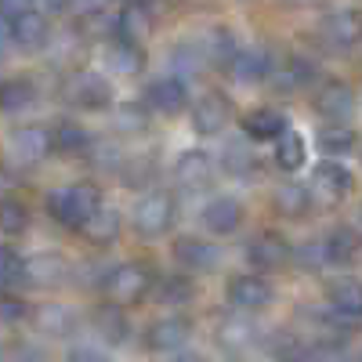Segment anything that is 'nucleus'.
<instances>
[{"label":"nucleus","mask_w":362,"mask_h":362,"mask_svg":"<svg viewBox=\"0 0 362 362\" xmlns=\"http://www.w3.org/2000/svg\"><path fill=\"white\" fill-rule=\"evenodd\" d=\"M351 192V170L337 160H322L312 170V199H319L322 206H334Z\"/></svg>","instance_id":"nucleus-4"},{"label":"nucleus","mask_w":362,"mask_h":362,"mask_svg":"<svg viewBox=\"0 0 362 362\" xmlns=\"http://www.w3.org/2000/svg\"><path fill=\"white\" fill-rule=\"evenodd\" d=\"M174 177L181 189L189 192H203L214 185V160H210L203 148H189V153H181L177 163H174Z\"/></svg>","instance_id":"nucleus-11"},{"label":"nucleus","mask_w":362,"mask_h":362,"mask_svg":"<svg viewBox=\"0 0 362 362\" xmlns=\"http://www.w3.org/2000/svg\"><path fill=\"white\" fill-rule=\"evenodd\" d=\"M232 362H239V358H232Z\"/></svg>","instance_id":"nucleus-54"},{"label":"nucleus","mask_w":362,"mask_h":362,"mask_svg":"<svg viewBox=\"0 0 362 362\" xmlns=\"http://www.w3.org/2000/svg\"><path fill=\"white\" fill-rule=\"evenodd\" d=\"M69 279V261L58 254V250H40L33 257H25V268H22V283L29 286H62Z\"/></svg>","instance_id":"nucleus-6"},{"label":"nucleus","mask_w":362,"mask_h":362,"mask_svg":"<svg viewBox=\"0 0 362 362\" xmlns=\"http://www.w3.org/2000/svg\"><path fill=\"white\" fill-rule=\"evenodd\" d=\"M119 174H124V185H127V189H138V185H145V181H153V174H156V160L145 153V156L124 163V167H119Z\"/></svg>","instance_id":"nucleus-41"},{"label":"nucleus","mask_w":362,"mask_h":362,"mask_svg":"<svg viewBox=\"0 0 362 362\" xmlns=\"http://www.w3.org/2000/svg\"><path fill=\"white\" fill-rule=\"evenodd\" d=\"M358 218H362V210H358Z\"/></svg>","instance_id":"nucleus-53"},{"label":"nucleus","mask_w":362,"mask_h":362,"mask_svg":"<svg viewBox=\"0 0 362 362\" xmlns=\"http://www.w3.org/2000/svg\"><path fill=\"white\" fill-rule=\"evenodd\" d=\"M174 218H177V199H174V192H167V189L145 192V196L138 199V206H134V228H138V235H145V239L163 235V232L174 225Z\"/></svg>","instance_id":"nucleus-3"},{"label":"nucleus","mask_w":362,"mask_h":362,"mask_svg":"<svg viewBox=\"0 0 362 362\" xmlns=\"http://www.w3.org/2000/svg\"><path fill=\"white\" fill-rule=\"evenodd\" d=\"M69 4H73V0H47V8H51V11H66Z\"/></svg>","instance_id":"nucleus-50"},{"label":"nucleus","mask_w":362,"mask_h":362,"mask_svg":"<svg viewBox=\"0 0 362 362\" xmlns=\"http://www.w3.org/2000/svg\"><path fill=\"white\" fill-rule=\"evenodd\" d=\"M33 326H37V334H44V337H69V334H76L80 315L69 305L51 300V305L33 308Z\"/></svg>","instance_id":"nucleus-20"},{"label":"nucleus","mask_w":362,"mask_h":362,"mask_svg":"<svg viewBox=\"0 0 362 362\" xmlns=\"http://www.w3.org/2000/svg\"><path fill=\"white\" fill-rule=\"evenodd\" d=\"M243 131L254 141H276L286 131V116L276 112V109H250L243 116Z\"/></svg>","instance_id":"nucleus-23"},{"label":"nucleus","mask_w":362,"mask_h":362,"mask_svg":"<svg viewBox=\"0 0 362 362\" xmlns=\"http://www.w3.org/2000/svg\"><path fill=\"white\" fill-rule=\"evenodd\" d=\"M29 8H33V0H0V18L11 22V18H18L22 11H29Z\"/></svg>","instance_id":"nucleus-45"},{"label":"nucleus","mask_w":362,"mask_h":362,"mask_svg":"<svg viewBox=\"0 0 362 362\" xmlns=\"http://www.w3.org/2000/svg\"><path fill=\"white\" fill-rule=\"evenodd\" d=\"M80 232H83L95 247H109V243H116V235H119V210L102 203L95 214L87 218V225H83Z\"/></svg>","instance_id":"nucleus-26"},{"label":"nucleus","mask_w":362,"mask_h":362,"mask_svg":"<svg viewBox=\"0 0 362 362\" xmlns=\"http://www.w3.org/2000/svg\"><path fill=\"white\" fill-rule=\"evenodd\" d=\"M228 119H232V102H228L225 95H203V98L192 105V112H189V124H192V131H196L199 138L221 134Z\"/></svg>","instance_id":"nucleus-8"},{"label":"nucleus","mask_w":362,"mask_h":362,"mask_svg":"<svg viewBox=\"0 0 362 362\" xmlns=\"http://www.w3.org/2000/svg\"><path fill=\"white\" fill-rule=\"evenodd\" d=\"M11 40L22 51H40L51 40V25H47V18L37 8H29L18 18H11Z\"/></svg>","instance_id":"nucleus-21"},{"label":"nucleus","mask_w":362,"mask_h":362,"mask_svg":"<svg viewBox=\"0 0 362 362\" xmlns=\"http://www.w3.org/2000/svg\"><path fill=\"white\" fill-rule=\"evenodd\" d=\"M33 98H37V90L29 80H4L0 83V109L4 112H22V109L33 105Z\"/></svg>","instance_id":"nucleus-36"},{"label":"nucleus","mask_w":362,"mask_h":362,"mask_svg":"<svg viewBox=\"0 0 362 362\" xmlns=\"http://www.w3.org/2000/svg\"><path fill=\"white\" fill-rule=\"evenodd\" d=\"M0 22H4V18H0ZM8 44H15V40H11V22H8V29L0 25V54L8 51Z\"/></svg>","instance_id":"nucleus-48"},{"label":"nucleus","mask_w":362,"mask_h":362,"mask_svg":"<svg viewBox=\"0 0 362 362\" xmlns=\"http://www.w3.org/2000/svg\"><path fill=\"white\" fill-rule=\"evenodd\" d=\"M315 80V66L308 58H283V62H272L268 83L279 90V95H293V90H305Z\"/></svg>","instance_id":"nucleus-18"},{"label":"nucleus","mask_w":362,"mask_h":362,"mask_svg":"<svg viewBox=\"0 0 362 362\" xmlns=\"http://www.w3.org/2000/svg\"><path fill=\"white\" fill-rule=\"evenodd\" d=\"M170 362H203V358H199V355H192V351H177Z\"/></svg>","instance_id":"nucleus-49"},{"label":"nucleus","mask_w":362,"mask_h":362,"mask_svg":"<svg viewBox=\"0 0 362 362\" xmlns=\"http://www.w3.org/2000/svg\"><path fill=\"white\" fill-rule=\"evenodd\" d=\"M102 290L112 305H138V300H145V293H153V268L145 261H124L105 272Z\"/></svg>","instance_id":"nucleus-2"},{"label":"nucleus","mask_w":362,"mask_h":362,"mask_svg":"<svg viewBox=\"0 0 362 362\" xmlns=\"http://www.w3.org/2000/svg\"><path fill=\"white\" fill-rule=\"evenodd\" d=\"M192 337V319L189 315H163L148 326L145 334V348L156 351V355H167V351H181Z\"/></svg>","instance_id":"nucleus-5"},{"label":"nucleus","mask_w":362,"mask_h":362,"mask_svg":"<svg viewBox=\"0 0 362 362\" xmlns=\"http://www.w3.org/2000/svg\"><path fill=\"white\" fill-rule=\"evenodd\" d=\"M196 47H199V54H203L206 69H228V66L235 62V54H239V47H235V33H232V29H225V25L206 29Z\"/></svg>","instance_id":"nucleus-17"},{"label":"nucleus","mask_w":362,"mask_h":362,"mask_svg":"<svg viewBox=\"0 0 362 362\" xmlns=\"http://www.w3.org/2000/svg\"><path fill=\"white\" fill-rule=\"evenodd\" d=\"M18 362H51V355L40 351V348H25V351L18 355Z\"/></svg>","instance_id":"nucleus-47"},{"label":"nucleus","mask_w":362,"mask_h":362,"mask_svg":"<svg viewBox=\"0 0 362 362\" xmlns=\"http://www.w3.org/2000/svg\"><path fill=\"white\" fill-rule=\"evenodd\" d=\"M105 62L119 76H138L145 69V47L138 40H131V37H119L116 33V37L105 40Z\"/></svg>","instance_id":"nucleus-19"},{"label":"nucleus","mask_w":362,"mask_h":362,"mask_svg":"<svg viewBox=\"0 0 362 362\" xmlns=\"http://www.w3.org/2000/svg\"><path fill=\"white\" fill-rule=\"evenodd\" d=\"M22 268H25V261H22V254L15 247H0V290L18 286L22 283Z\"/></svg>","instance_id":"nucleus-40"},{"label":"nucleus","mask_w":362,"mask_h":362,"mask_svg":"<svg viewBox=\"0 0 362 362\" xmlns=\"http://www.w3.org/2000/svg\"><path fill=\"white\" fill-rule=\"evenodd\" d=\"M22 315H25V305H22V300H0V319H4V322H22Z\"/></svg>","instance_id":"nucleus-46"},{"label":"nucleus","mask_w":362,"mask_h":362,"mask_svg":"<svg viewBox=\"0 0 362 362\" xmlns=\"http://www.w3.org/2000/svg\"><path fill=\"white\" fill-rule=\"evenodd\" d=\"M174 261L189 272H214L221 264V250L199 235H181L174 239Z\"/></svg>","instance_id":"nucleus-13"},{"label":"nucleus","mask_w":362,"mask_h":362,"mask_svg":"<svg viewBox=\"0 0 362 362\" xmlns=\"http://www.w3.org/2000/svg\"><path fill=\"white\" fill-rule=\"evenodd\" d=\"M145 105L156 109L163 116H177L181 109L189 105V87L181 76H160L145 87Z\"/></svg>","instance_id":"nucleus-12"},{"label":"nucleus","mask_w":362,"mask_h":362,"mask_svg":"<svg viewBox=\"0 0 362 362\" xmlns=\"http://www.w3.org/2000/svg\"><path fill=\"white\" fill-rule=\"evenodd\" d=\"M272 297H276V290H272V283L264 276H257V272H247V276H235L228 283V300L235 308L243 312H261L272 305Z\"/></svg>","instance_id":"nucleus-10"},{"label":"nucleus","mask_w":362,"mask_h":362,"mask_svg":"<svg viewBox=\"0 0 362 362\" xmlns=\"http://www.w3.org/2000/svg\"><path fill=\"white\" fill-rule=\"evenodd\" d=\"M315 112L334 119V124H344V119H351V112H355V90L341 80L322 83L319 95H315Z\"/></svg>","instance_id":"nucleus-16"},{"label":"nucleus","mask_w":362,"mask_h":362,"mask_svg":"<svg viewBox=\"0 0 362 362\" xmlns=\"http://www.w3.org/2000/svg\"><path fill=\"white\" fill-rule=\"evenodd\" d=\"M305 156H308L305 138L286 127V131L276 138V163H279L283 170H300V167H305Z\"/></svg>","instance_id":"nucleus-34"},{"label":"nucleus","mask_w":362,"mask_h":362,"mask_svg":"<svg viewBox=\"0 0 362 362\" xmlns=\"http://www.w3.org/2000/svg\"><path fill=\"white\" fill-rule=\"evenodd\" d=\"M362 247V235L355 228H334L326 239H322V250H326V261L329 264H348Z\"/></svg>","instance_id":"nucleus-32"},{"label":"nucleus","mask_w":362,"mask_h":362,"mask_svg":"<svg viewBox=\"0 0 362 362\" xmlns=\"http://www.w3.org/2000/svg\"><path fill=\"white\" fill-rule=\"evenodd\" d=\"M312 189L305 185H297V181H286V185L276 189V210L283 218H305L308 210H312Z\"/></svg>","instance_id":"nucleus-31"},{"label":"nucleus","mask_w":362,"mask_h":362,"mask_svg":"<svg viewBox=\"0 0 362 362\" xmlns=\"http://www.w3.org/2000/svg\"><path fill=\"white\" fill-rule=\"evenodd\" d=\"M319 33L329 47H355L362 44V8H341L329 11L319 25Z\"/></svg>","instance_id":"nucleus-9"},{"label":"nucleus","mask_w":362,"mask_h":362,"mask_svg":"<svg viewBox=\"0 0 362 362\" xmlns=\"http://www.w3.org/2000/svg\"><path fill=\"white\" fill-rule=\"evenodd\" d=\"M163 305H189V300L196 297V286H192V279H185V276H167L163 283H160V293H156Z\"/></svg>","instance_id":"nucleus-39"},{"label":"nucleus","mask_w":362,"mask_h":362,"mask_svg":"<svg viewBox=\"0 0 362 362\" xmlns=\"http://www.w3.org/2000/svg\"><path fill=\"white\" fill-rule=\"evenodd\" d=\"M66 98H69L76 109L98 112V109H109V105H112V87H109V80L98 76V73H76V76L66 83Z\"/></svg>","instance_id":"nucleus-7"},{"label":"nucleus","mask_w":362,"mask_h":362,"mask_svg":"<svg viewBox=\"0 0 362 362\" xmlns=\"http://www.w3.org/2000/svg\"><path fill=\"white\" fill-rule=\"evenodd\" d=\"M0 362H4V348H0Z\"/></svg>","instance_id":"nucleus-52"},{"label":"nucleus","mask_w":362,"mask_h":362,"mask_svg":"<svg viewBox=\"0 0 362 362\" xmlns=\"http://www.w3.org/2000/svg\"><path fill=\"white\" fill-rule=\"evenodd\" d=\"M283 4H290V8H300V4H312V0H283Z\"/></svg>","instance_id":"nucleus-51"},{"label":"nucleus","mask_w":362,"mask_h":362,"mask_svg":"<svg viewBox=\"0 0 362 362\" xmlns=\"http://www.w3.org/2000/svg\"><path fill=\"white\" fill-rule=\"evenodd\" d=\"M102 206V189L90 185V181H80V185H69V189H58L47 196V214L66 225V228H83L87 218L95 214V210Z\"/></svg>","instance_id":"nucleus-1"},{"label":"nucleus","mask_w":362,"mask_h":362,"mask_svg":"<svg viewBox=\"0 0 362 362\" xmlns=\"http://www.w3.org/2000/svg\"><path fill=\"white\" fill-rule=\"evenodd\" d=\"M66 362H112V358L98 344H76V348H69V358Z\"/></svg>","instance_id":"nucleus-42"},{"label":"nucleus","mask_w":362,"mask_h":362,"mask_svg":"<svg viewBox=\"0 0 362 362\" xmlns=\"http://www.w3.org/2000/svg\"><path fill=\"white\" fill-rule=\"evenodd\" d=\"M95 322V334L102 337V341H109V344H119V341H127V334H131V326H127V319H124V312H119V305H102V308H95V315H90Z\"/></svg>","instance_id":"nucleus-28"},{"label":"nucleus","mask_w":362,"mask_h":362,"mask_svg":"<svg viewBox=\"0 0 362 362\" xmlns=\"http://www.w3.org/2000/svg\"><path fill=\"white\" fill-rule=\"evenodd\" d=\"M290 257H293V250H290V243L279 232H261L254 243L247 247V261L254 264V272H276Z\"/></svg>","instance_id":"nucleus-14"},{"label":"nucleus","mask_w":362,"mask_h":362,"mask_svg":"<svg viewBox=\"0 0 362 362\" xmlns=\"http://www.w3.org/2000/svg\"><path fill=\"white\" fill-rule=\"evenodd\" d=\"M329 305L344 319H362V279L344 276L337 283H329Z\"/></svg>","instance_id":"nucleus-24"},{"label":"nucleus","mask_w":362,"mask_h":362,"mask_svg":"<svg viewBox=\"0 0 362 362\" xmlns=\"http://www.w3.org/2000/svg\"><path fill=\"white\" fill-rule=\"evenodd\" d=\"M221 167L228 177H239V181H247L254 170H257V148H250L243 138H232L225 145V153H221Z\"/></svg>","instance_id":"nucleus-27"},{"label":"nucleus","mask_w":362,"mask_h":362,"mask_svg":"<svg viewBox=\"0 0 362 362\" xmlns=\"http://www.w3.org/2000/svg\"><path fill=\"white\" fill-rule=\"evenodd\" d=\"M51 141H54V153H83L87 156V148H90V134L76 124V119H58V124L51 127Z\"/></svg>","instance_id":"nucleus-30"},{"label":"nucleus","mask_w":362,"mask_h":362,"mask_svg":"<svg viewBox=\"0 0 362 362\" xmlns=\"http://www.w3.org/2000/svg\"><path fill=\"white\" fill-rule=\"evenodd\" d=\"M145 109H138V105H124L119 109V131H145Z\"/></svg>","instance_id":"nucleus-43"},{"label":"nucleus","mask_w":362,"mask_h":362,"mask_svg":"<svg viewBox=\"0 0 362 362\" xmlns=\"http://www.w3.org/2000/svg\"><path fill=\"white\" fill-rule=\"evenodd\" d=\"M254 341H257V322H250V319H235V315L221 319V326H218V344H221V348H228V351H243V348H250Z\"/></svg>","instance_id":"nucleus-29"},{"label":"nucleus","mask_w":362,"mask_h":362,"mask_svg":"<svg viewBox=\"0 0 362 362\" xmlns=\"http://www.w3.org/2000/svg\"><path fill=\"white\" fill-rule=\"evenodd\" d=\"M315 351L300 341V337H293V334H279L276 341H272V358L276 362H308Z\"/></svg>","instance_id":"nucleus-38"},{"label":"nucleus","mask_w":362,"mask_h":362,"mask_svg":"<svg viewBox=\"0 0 362 362\" xmlns=\"http://www.w3.org/2000/svg\"><path fill=\"white\" fill-rule=\"evenodd\" d=\"M319 153L322 156H348L351 148H355V131L348 127V124H329V127H322L319 131Z\"/></svg>","instance_id":"nucleus-33"},{"label":"nucleus","mask_w":362,"mask_h":362,"mask_svg":"<svg viewBox=\"0 0 362 362\" xmlns=\"http://www.w3.org/2000/svg\"><path fill=\"white\" fill-rule=\"evenodd\" d=\"M148 29H153V18H148V8L145 4H134L131 8H124L119 11V18H116V33L119 37H131V40H141Z\"/></svg>","instance_id":"nucleus-35"},{"label":"nucleus","mask_w":362,"mask_h":362,"mask_svg":"<svg viewBox=\"0 0 362 362\" xmlns=\"http://www.w3.org/2000/svg\"><path fill=\"white\" fill-rule=\"evenodd\" d=\"M51 153H54V141H51V131H44V127H22L11 134V156L22 167H37Z\"/></svg>","instance_id":"nucleus-15"},{"label":"nucleus","mask_w":362,"mask_h":362,"mask_svg":"<svg viewBox=\"0 0 362 362\" xmlns=\"http://www.w3.org/2000/svg\"><path fill=\"white\" fill-rule=\"evenodd\" d=\"M25 225H29L25 203H18V199H11V196L0 199V232H4V235H22Z\"/></svg>","instance_id":"nucleus-37"},{"label":"nucleus","mask_w":362,"mask_h":362,"mask_svg":"<svg viewBox=\"0 0 362 362\" xmlns=\"http://www.w3.org/2000/svg\"><path fill=\"white\" fill-rule=\"evenodd\" d=\"M297 261H300V268H322V264H329V261H326L322 243H308V247H300V250H297Z\"/></svg>","instance_id":"nucleus-44"},{"label":"nucleus","mask_w":362,"mask_h":362,"mask_svg":"<svg viewBox=\"0 0 362 362\" xmlns=\"http://www.w3.org/2000/svg\"><path fill=\"white\" fill-rule=\"evenodd\" d=\"M228 69H232V76H235L239 83H261V80H268V73H272V54L261 51V47L239 51L235 62H232Z\"/></svg>","instance_id":"nucleus-25"},{"label":"nucleus","mask_w":362,"mask_h":362,"mask_svg":"<svg viewBox=\"0 0 362 362\" xmlns=\"http://www.w3.org/2000/svg\"><path fill=\"white\" fill-rule=\"evenodd\" d=\"M203 225L214 235H228V232H235L239 225H243V206H239V199H232V196L210 199L203 206Z\"/></svg>","instance_id":"nucleus-22"}]
</instances>
